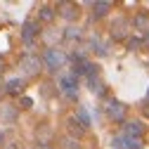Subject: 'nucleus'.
Segmentation results:
<instances>
[{"label":"nucleus","instance_id":"14","mask_svg":"<svg viewBox=\"0 0 149 149\" xmlns=\"http://www.w3.org/2000/svg\"><path fill=\"white\" fill-rule=\"evenodd\" d=\"M62 149H81L78 140H73V137H64L62 140Z\"/></svg>","mask_w":149,"mask_h":149},{"label":"nucleus","instance_id":"5","mask_svg":"<svg viewBox=\"0 0 149 149\" xmlns=\"http://www.w3.org/2000/svg\"><path fill=\"white\" fill-rule=\"evenodd\" d=\"M43 69V59L40 57H33V54H26V57L22 59V71L26 73V76H38Z\"/></svg>","mask_w":149,"mask_h":149},{"label":"nucleus","instance_id":"3","mask_svg":"<svg viewBox=\"0 0 149 149\" xmlns=\"http://www.w3.org/2000/svg\"><path fill=\"white\" fill-rule=\"evenodd\" d=\"M107 116L114 121V123H123L125 121V104L118 100H109L107 104Z\"/></svg>","mask_w":149,"mask_h":149},{"label":"nucleus","instance_id":"8","mask_svg":"<svg viewBox=\"0 0 149 149\" xmlns=\"http://www.w3.org/2000/svg\"><path fill=\"white\" fill-rule=\"evenodd\" d=\"M24 88H26V81L24 78H10L5 83V92H7V95H22Z\"/></svg>","mask_w":149,"mask_h":149},{"label":"nucleus","instance_id":"15","mask_svg":"<svg viewBox=\"0 0 149 149\" xmlns=\"http://www.w3.org/2000/svg\"><path fill=\"white\" fill-rule=\"evenodd\" d=\"M128 47L130 50H137V47H144V43H142V38H130L128 40Z\"/></svg>","mask_w":149,"mask_h":149},{"label":"nucleus","instance_id":"21","mask_svg":"<svg viewBox=\"0 0 149 149\" xmlns=\"http://www.w3.org/2000/svg\"><path fill=\"white\" fill-rule=\"evenodd\" d=\"M3 140H5V135H3V133H0V144H3Z\"/></svg>","mask_w":149,"mask_h":149},{"label":"nucleus","instance_id":"13","mask_svg":"<svg viewBox=\"0 0 149 149\" xmlns=\"http://www.w3.org/2000/svg\"><path fill=\"white\" fill-rule=\"evenodd\" d=\"M76 118H78V121H81V125H83V128H85V130H88V128H90V114H88V111H85V109H83V107H81V109H78V114H76Z\"/></svg>","mask_w":149,"mask_h":149},{"label":"nucleus","instance_id":"12","mask_svg":"<svg viewBox=\"0 0 149 149\" xmlns=\"http://www.w3.org/2000/svg\"><path fill=\"white\" fill-rule=\"evenodd\" d=\"M111 7H114V5H111L109 0H102V3H92V10H95V17H97V19H100V17H107V12H109Z\"/></svg>","mask_w":149,"mask_h":149},{"label":"nucleus","instance_id":"7","mask_svg":"<svg viewBox=\"0 0 149 149\" xmlns=\"http://www.w3.org/2000/svg\"><path fill=\"white\" fill-rule=\"evenodd\" d=\"M116 149H142V140H135V137H125V135H116L111 140Z\"/></svg>","mask_w":149,"mask_h":149},{"label":"nucleus","instance_id":"19","mask_svg":"<svg viewBox=\"0 0 149 149\" xmlns=\"http://www.w3.org/2000/svg\"><path fill=\"white\" fill-rule=\"evenodd\" d=\"M142 43H144V47H149V31H144V38H142Z\"/></svg>","mask_w":149,"mask_h":149},{"label":"nucleus","instance_id":"6","mask_svg":"<svg viewBox=\"0 0 149 149\" xmlns=\"http://www.w3.org/2000/svg\"><path fill=\"white\" fill-rule=\"evenodd\" d=\"M144 133H147V125H144V123H140V121H128V123L123 125V133H121V135H125V137H135V140H142Z\"/></svg>","mask_w":149,"mask_h":149},{"label":"nucleus","instance_id":"4","mask_svg":"<svg viewBox=\"0 0 149 149\" xmlns=\"http://www.w3.org/2000/svg\"><path fill=\"white\" fill-rule=\"evenodd\" d=\"M38 36H40V24L33 22V19H26L24 26H22V40H24L26 45H31Z\"/></svg>","mask_w":149,"mask_h":149},{"label":"nucleus","instance_id":"11","mask_svg":"<svg viewBox=\"0 0 149 149\" xmlns=\"http://www.w3.org/2000/svg\"><path fill=\"white\" fill-rule=\"evenodd\" d=\"M38 17H40V22H52L54 17H57V7H52V5H43L40 12H38Z\"/></svg>","mask_w":149,"mask_h":149},{"label":"nucleus","instance_id":"16","mask_svg":"<svg viewBox=\"0 0 149 149\" xmlns=\"http://www.w3.org/2000/svg\"><path fill=\"white\" fill-rule=\"evenodd\" d=\"M64 38H71V40H76V38H81V33H78V29H66Z\"/></svg>","mask_w":149,"mask_h":149},{"label":"nucleus","instance_id":"17","mask_svg":"<svg viewBox=\"0 0 149 149\" xmlns=\"http://www.w3.org/2000/svg\"><path fill=\"white\" fill-rule=\"evenodd\" d=\"M33 107V100L31 97H22V109H31Z\"/></svg>","mask_w":149,"mask_h":149},{"label":"nucleus","instance_id":"10","mask_svg":"<svg viewBox=\"0 0 149 149\" xmlns=\"http://www.w3.org/2000/svg\"><path fill=\"white\" fill-rule=\"evenodd\" d=\"M57 10H62L59 14L64 17V19H69V22H73V19L78 17V12H76V5H73V3H62Z\"/></svg>","mask_w":149,"mask_h":149},{"label":"nucleus","instance_id":"9","mask_svg":"<svg viewBox=\"0 0 149 149\" xmlns=\"http://www.w3.org/2000/svg\"><path fill=\"white\" fill-rule=\"evenodd\" d=\"M66 130L71 133V137H73V140H78V137H83V133H85V128L81 125V121H78L76 116H71V118L66 121Z\"/></svg>","mask_w":149,"mask_h":149},{"label":"nucleus","instance_id":"1","mask_svg":"<svg viewBox=\"0 0 149 149\" xmlns=\"http://www.w3.org/2000/svg\"><path fill=\"white\" fill-rule=\"evenodd\" d=\"M66 64V54L59 50V47H47L45 52H43V66L47 69V71H59L62 66Z\"/></svg>","mask_w":149,"mask_h":149},{"label":"nucleus","instance_id":"22","mask_svg":"<svg viewBox=\"0 0 149 149\" xmlns=\"http://www.w3.org/2000/svg\"><path fill=\"white\" fill-rule=\"evenodd\" d=\"M147 100H149V90H147Z\"/></svg>","mask_w":149,"mask_h":149},{"label":"nucleus","instance_id":"2","mask_svg":"<svg viewBox=\"0 0 149 149\" xmlns=\"http://www.w3.org/2000/svg\"><path fill=\"white\" fill-rule=\"evenodd\" d=\"M59 90H62V95H66L69 100H76V95H78V76L64 73V76L59 78Z\"/></svg>","mask_w":149,"mask_h":149},{"label":"nucleus","instance_id":"18","mask_svg":"<svg viewBox=\"0 0 149 149\" xmlns=\"http://www.w3.org/2000/svg\"><path fill=\"white\" fill-rule=\"evenodd\" d=\"M33 149H52V147H50V144H45V142H38Z\"/></svg>","mask_w":149,"mask_h":149},{"label":"nucleus","instance_id":"20","mask_svg":"<svg viewBox=\"0 0 149 149\" xmlns=\"http://www.w3.org/2000/svg\"><path fill=\"white\" fill-rule=\"evenodd\" d=\"M144 114H147V116H149V104H147V107H144Z\"/></svg>","mask_w":149,"mask_h":149}]
</instances>
